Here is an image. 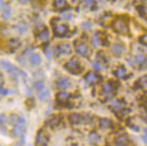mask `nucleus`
<instances>
[{"mask_svg": "<svg viewBox=\"0 0 147 146\" xmlns=\"http://www.w3.org/2000/svg\"><path fill=\"white\" fill-rule=\"evenodd\" d=\"M112 27L117 32L121 34H127L129 32L126 21L125 20L121 19V17H118V19L115 20L112 23Z\"/></svg>", "mask_w": 147, "mask_h": 146, "instance_id": "f03ea898", "label": "nucleus"}, {"mask_svg": "<svg viewBox=\"0 0 147 146\" xmlns=\"http://www.w3.org/2000/svg\"><path fill=\"white\" fill-rule=\"evenodd\" d=\"M44 52H45L46 57H47L49 60H51V59H52V51H51V49L50 48H46Z\"/></svg>", "mask_w": 147, "mask_h": 146, "instance_id": "72a5a7b5", "label": "nucleus"}, {"mask_svg": "<svg viewBox=\"0 0 147 146\" xmlns=\"http://www.w3.org/2000/svg\"><path fill=\"white\" fill-rule=\"evenodd\" d=\"M8 121L11 125L17 126V125H20V124H25L26 120L23 117L18 116V115H17V114H11L10 117H9V118H8Z\"/></svg>", "mask_w": 147, "mask_h": 146, "instance_id": "0eeeda50", "label": "nucleus"}, {"mask_svg": "<svg viewBox=\"0 0 147 146\" xmlns=\"http://www.w3.org/2000/svg\"><path fill=\"white\" fill-rule=\"evenodd\" d=\"M95 5L94 0H84V6L86 7H91Z\"/></svg>", "mask_w": 147, "mask_h": 146, "instance_id": "473e14b6", "label": "nucleus"}, {"mask_svg": "<svg viewBox=\"0 0 147 146\" xmlns=\"http://www.w3.org/2000/svg\"><path fill=\"white\" fill-rule=\"evenodd\" d=\"M3 84H4V78L3 75L0 74V87H3Z\"/></svg>", "mask_w": 147, "mask_h": 146, "instance_id": "79ce46f5", "label": "nucleus"}, {"mask_svg": "<svg viewBox=\"0 0 147 146\" xmlns=\"http://www.w3.org/2000/svg\"><path fill=\"white\" fill-rule=\"evenodd\" d=\"M116 146H127V145H123V144H116Z\"/></svg>", "mask_w": 147, "mask_h": 146, "instance_id": "c03bdc74", "label": "nucleus"}, {"mask_svg": "<svg viewBox=\"0 0 147 146\" xmlns=\"http://www.w3.org/2000/svg\"><path fill=\"white\" fill-rule=\"evenodd\" d=\"M145 107H146V109H147V101H146V104H145Z\"/></svg>", "mask_w": 147, "mask_h": 146, "instance_id": "49530a36", "label": "nucleus"}, {"mask_svg": "<svg viewBox=\"0 0 147 146\" xmlns=\"http://www.w3.org/2000/svg\"><path fill=\"white\" fill-rule=\"evenodd\" d=\"M142 141H144V143L147 144V135H145V134H144V136L142 137Z\"/></svg>", "mask_w": 147, "mask_h": 146, "instance_id": "37998d69", "label": "nucleus"}, {"mask_svg": "<svg viewBox=\"0 0 147 146\" xmlns=\"http://www.w3.org/2000/svg\"><path fill=\"white\" fill-rule=\"evenodd\" d=\"M62 120V118L61 117H59V116H53L52 118H50V120H48V125L51 127V128H56L59 126L60 124V122H61Z\"/></svg>", "mask_w": 147, "mask_h": 146, "instance_id": "f3484780", "label": "nucleus"}, {"mask_svg": "<svg viewBox=\"0 0 147 146\" xmlns=\"http://www.w3.org/2000/svg\"><path fill=\"white\" fill-rule=\"evenodd\" d=\"M7 45L11 50H17L21 46V42L18 39H10L8 40Z\"/></svg>", "mask_w": 147, "mask_h": 146, "instance_id": "a211bd4d", "label": "nucleus"}, {"mask_svg": "<svg viewBox=\"0 0 147 146\" xmlns=\"http://www.w3.org/2000/svg\"><path fill=\"white\" fill-rule=\"evenodd\" d=\"M56 85L59 88L61 89H66L70 85V81H69L65 77H61L56 81Z\"/></svg>", "mask_w": 147, "mask_h": 146, "instance_id": "4468645a", "label": "nucleus"}, {"mask_svg": "<svg viewBox=\"0 0 147 146\" xmlns=\"http://www.w3.org/2000/svg\"><path fill=\"white\" fill-rule=\"evenodd\" d=\"M147 59L144 55H142V54H139V55H137L133 58H131L129 59V62L131 65L133 66H138V65H144V63H146Z\"/></svg>", "mask_w": 147, "mask_h": 146, "instance_id": "423d86ee", "label": "nucleus"}, {"mask_svg": "<svg viewBox=\"0 0 147 146\" xmlns=\"http://www.w3.org/2000/svg\"><path fill=\"white\" fill-rule=\"evenodd\" d=\"M68 31V27L66 25H63V24H60V25H56L53 28V32L55 34V36H63L67 33Z\"/></svg>", "mask_w": 147, "mask_h": 146, "instance_id": "1a4fd4ad", "label": "nucleus"}, {"mask_svg": "<svg viewBox=\"0 0 147 146\" xmlns=\"http://www.w3.org/2000/svg\"><path fill=\"white\" fill-rule=\"evenodd\" d=\"M24 131H25V124H20L14 127V129L12 131V134L15 137H18L23 135Z\"/></svg>", "mask_w": 147, "mask_h": 146, "instance_id": "2eb2a0df", "label": "nucleus"}, {"mask_svg": "<svg viewBox=\"0 0 147 146\" xmlns=\"http://www.w3.org/2000/svg\"><path fill=\"white\" fill-rule=\"evenodd\" d=\"M99 125L102 129H109L112 127V121L109 118H101L99 120Z\"/></svg>", "mask_w": 147, "mask_h": 146, "instance_id": "4be33fe9", "label": "nucleus"}, {"mask_svg": "<svg viewBox=\"0 0 147 146\" xmlns=\"http://www.w3.org/2000/svg\"><path fill=\"white\" fill-rule=\"evenodd\" d=\"M50 38V32H49V30L47 28H44L42 30H40L39 34H38V39L40 40V42H47Z\"/></svg>", "mask_w": 147, "mask_h": 146, "instance_id": "dca6fc26", "label": "nucleus"}, {"mask_svg": "<svg viewBox=\"0 0 147 146\" xmlns=\"http://www.w3.org/2000/svg\"><path fill=\"white\" fill-rule=\"evenodd\" d=\"M29 61L31 65H39L41 63V57L39 53H31L29 57Z\"/></svg>", "mask_w": 147, "mask_h": 146, "instance_id": "ddd939ff", "label": "nucleus"}, {"mask_svg": "<svg viewBox=\"0 0 147 146\" xmlns=\"http://www.w3.org/2000/svg\"><path fill=\"white\" fill-rule=\"evenodd\" d=\"M56 54L59 56H66L69 55V54L72 53V48H71V45L68 44V43H62L57 46L56 50Z\"/></svg>", "mask_w": 147, "mask_h": 146, "instance_id": "39448f33", "label": "nucleus"}, {"mask_svg": "<svg viewBox=\"0 0 147 146\" xmlns=\"http://www.w3.org/2000/svg\"><path fill=\"white\" fill-rule=\"evenodd\" d=\"M89 140L92 143H96V141H98L99 140V136L96 133H95V132H93V133H91L89 135Z\"/></svg>", "mask_w": 147, "mask_h": 146, "instance_id": "7c9ffc66", "label": "nucleus"}, {"mask_svg": "<svg viewBox=\"0 0 147 146\" xmlns=\"http://www.w3.org/2000/svg\"><path fill=\"white\" fill-rule=\"evenodd\" d=\"M33 87L37 90V92L38 91H40V90H42L43 88H45V86H44V83L42 81H36L33 83Z\"/></svg>", "mask_w": 147, "mask_h": 146, "instance_id": "c85d7f7f", "label": "nucleus"}, {"mask_svg": "<svg viewBox=\"0 0 147 146\" xmlns=\"http://www.w3.org/2000/svg\"><path fill=\"white\" fill-rule=\"evenodd\" d=\"M82 27H83V29H85V30H90L91 28V24H90V22H84V23L82 24Z\"/></svg>", "mask_w": 147, "mask_h": 146, "instance_id": "e433bc0d", "label": "nucleus"}, {"mask_svg": "<svg viewBox=\"0 0 147 146\" xmlns=\"http://www.w3.org/2000/svg\"><path fill=\"white\" fill-rule=\"evenodd\" d=\"M110 108H113L114 110H119V109H121L122 105L119 100H113L111 104H110Z\"/></svg>", "mask_w": 147, "mask_h": 146, "instance_id": "c756f323", "label": "nucleus"}, {"mask_svg": "<svg viewBox=\"0 0 147 146\" xmlns=\"http://www.w3.org/2000/svg\"><path fill=\"white\" fill-rule=\"evenodd\" d=\"M126 74H127V70H126V68L123 67V66H119L116 70V72H115V75H116V76L119 77V78H122V77H124L126 75Z\"/></svg>", "mask_w": 147, "mask_h": 146, "instance_id": "a878e982", "label": "nucleus"}, {"mask_svg": "<svg viewBox=\"0 0 147 146\" xmlns=\"http://www.w3.org/2000/svg\"><path fill=\"white\" fill-rule=\"evenodd\" d=\"M6 7H7V4L5 3L4 0H0V10L2 11Z\"/></svg>", "mask_w": 147, "mask_h": 146, "instance_id": "ea45409f", "label": "nucleus"}, {"mask_svg": "<svg viewBox=\"0 0 147 146\" xmlns=\"http://www.w3.org/2000/svg\"><path fill=\"white\" fill-rule=\"evenodd\" d=\"M7 121V117L5 114H0V125H4Z\"/></svg>", "mask_w": 147, "mask_h": 146, "instance_id": "f704fd0d", "label": "nucleus"}, {"mask_svg": "<svg viewBox=\"0 0 147 146\" xmlns=\"http://www.w3.org/2000/svg\"><path fill=\"white\" fill-rule=\"evenodd\" d=\"M62 17L64 20H69L72 19V15H71V13H63L62 15Z\"/></svg>", "mask_w": 147, "mask_h": 146, "instance_id": "c9c22d12", "label": "nucleus"}, {"mask_svg": "<svg viewBox=\"0 0 147 146\" xmlns=\"http://www.w3.org/2000/svg\"><path fill=\"white\" fill-rule=\"evenodd\" d=\"M144 133L145 135H147V129H144Z\"/></svg>", "mask_w": 147, "mask_h": 146, "instance_id": "a18cd8bd", "label": "nucleus"}, {"mask_svg": "<svg viewBox=\"0 0 147 146\" xmlns=\"http://www.w3.org/2000/svg\"><path fill=\"white\" fill-rule=\"evenodd\" d=\"M112 90H113L112 85H110L109 83L105 84L102 86V91H103V93L105 95H110V94H111V92H112Z\"/></svg>", "mask_w": 147, "mask_h": 146, "instance_id": "bb28decb", "label": "nucleus"}, {"mask_svg": "<svg viewBox=\"0 0 147 146\" xmlns=\"http://www.w3.org/2000/svg\"><path fill=\"white\" fill-rule=\"evenodd\" d=\"M92 42H93V44H94V46H98V44L100 42V39L98 37V34H95L93 36V38H92Z\"/></svg>", "mask_w": 147, "mask_h": 146, "instance_id": "2f4dec72", "label": "nucleus"}, {"mask_svg": "<svg viewBox=\"0 0 147 146\" xmlns=\"http://www.w3.org/2000/svg\"><path fill=\"white\" fill-rule=\"evenodd\" d=\"M0 65H1L2 68H4V69L6 70L9 75H11L12 76H15V77L22 76L23 79L27 80L28 76L26 75V73L20 70L17 66L13 65L11 63H9L7 61H2L1 63H0Z\"/></svg>", "mask_w": 147, "mask_h": 146, "instance_id": "f257e3e1", "label": "nucleus"}, {"mask_svg": "<svg viewBox=\"0 0 147 146\" xmlns=\"http://www.w3.org/2000/svg\"><path fill=\"white\" fill-rule=\"evenodd\" d=\"M99 77L98 75L94 72H89L85 75V80L89 84H96L98 81Z\"/></svg>", "mask_w": 147, "mask_h": 146, "instance_id": "f8f14e48", "label": "nucleus"}, {"mask_svg": "<svg viewBox=\"0 0 147 146\" xmlns=\"http://www.w3.org/2000/svg\"><path fill=\"white\" fill-rule=\"evenodd\" d=\"M146 1H147V0H146Z\"/></svg>", "mask_w": 147, "mask_h": 146, "instance_id": "09e8293b", "label": "nucleus"}, {"mask_svg": "<svg viewBox=\"0 0 147 146\" xmlns=\"http://www.w3.org/2000/svg\"><path fill=\"white\" fill-rule=\"evenodd\" d=\"M129 139L126 134H121L118 136L116 138V143L117 144H123V145H127L128 144Z\"/></svg>", "mask_w": 147, "mask_h": 146, "instance_id": "5701e85b", "label": "nucleus"}, {"mask_svg": "<svg viewBox=\"0 0 147 146\" xmlns=\"http://www.w3.org/2000/svg\"><path fill=\"white\" fill-rule=\"evenodd\" d=\"M53 6L55 9L61 10V9H63V8H65L67 7V3H66L65 0H55L53 4Z\"/></svg>", "mask_w": 147, "mask_h": 146, "instance_id": "6ab92c4d", "label": "nucleus"}, {"mask_svg": "<svg viewBox=\"0 0 147 146\" xmlns=\"http://www.w3.org/2000/svg\"><path fill=\"white\" fill-rule=\"evenodd\" d=\"M93 67H94V69H96V71H101V70H102V67H101L100 63H93Z\"/></svg>", "mask_w": 147, "mask_h": 146, "instance_id": "4c0bfd02", "label": "nucleus"}, {"mask_svg": "<svg viewBox=\"0 0 147 146\" xmlns=\"http://www.w3.org/2000/svg\"><path fill=\"white\" fill-rule=\"evenodd\" d=\"M31 1H36V0H31Z\"/></svg>", "mask_w": 147, "mask_h": 146, "instance_id": "de8ad7c7", "label": "nucleus"}, {"mask_svg": "<svg viewBox=\"0 0 147 146\" xmlns=\"http://www.w3.org/2000/svg\"><path fill=\"white\" fill-rule=\"evenodd\" d=\"M10 16H11V8L8 5H7V7L2 10V19L7 20L10 17Z\"/></svg>", "mask_w": 147, "mask_h": 146, "instance_id": "393cba45", "label": "nucleus"}, {"mask_svg": "<svg viewBox=\"0 0 147 146\" xmlns=\"http://www.w3.org/2000/svg\"><path fill=\"white\" fill-rule=\"evenodd\" d=\"M49 143V136L42 130L38 131L36 136V146H47Z\"/></svg>", "mask_w": 147, "mask_h": 146, "instance_id": "20e7f679", "label": "nucleus"}, {"mask_svg": "<svg viewBox=\"0 0 147 146\" xmlns=\"http://www.w3.org/2000/svg\"><path fill=\"white\" fill-rule=\"evenodd\" d=\"M68 118H69V121H70L72 124H80V123L84 122V117H83L81 114H78V113L70 114Z\"/></svg>", "mask_w": 147, "mask_h": 146, "instance_id": "9d476101", "label": "nucleus"}, {"mask_svg": "<svg viewBox=\"0 0 147 146\" xmlns=\"http://www.w3.org/2000/svg\"><path fill=\"white\" fill-rule=\"evenodd\" d=\"M38 98L40 101H45L46 99L50 98V92L48 89L43 88L42 90L38 91Z\"/></svg>", "mask_w": 147, "mask_h": 146, "instance_id": "aec40b11", "label": "nucleus"}, {"mask_svg": "<svg viewBox=\"0 0 147 146\" xmlns=\"http://www.w3.org/2000/svg\"><path fill=\"white\" fill-rule=\"evenodd\" d=\"M64 67H65L66 70H68L70 73H73V74H78V73L81 72L80 63L76 58L70 59V60L65 63Z\"/></svg>", "mask_w": 147, "mask_h": 146, "instance_id": "7ed1b4c3", "label": "nucleus"}, {"mask_svg": "<svg viewBox=\"0 0 147 146\" xmlns=\"http://www.w3.org/2000/svg\"><path fill=\"white\" fill-rule=\"evenodd\" d=\"M111 52L115 54H121L125 52V47L121 44H114L111 46Z\"/></svg>", "mask_w": 147, "mask_h": 146, "instance_id": "412c9836", "label": "nucleus"}, {"mask_svg": "<svg viewBox=\"0 0 147 146\" xmlns=\"http://www.w3.org/2000/svg\"><path fill=\"white\" fill-rule=\"evenodd\" d=\"M27 30H28V26L25 23H20V24H18V26H16V30L20 34L25 33L27 31Z\"/></svg>", "mask_w": 147, "mask_h": 146, "instance_id": "cd10ccee", "label": "nucleus"}, {"mask_svg": "<svg viewBox=\"0 0 147 146\" xmlns=\"http://www.w3.org/2000/svg\"><path fill=\"white\" fill-rule=\"evenodd\" d=\"M0 94H1V95H7V90L4 89L3 87H0Z\"/></svg>", "mask_w": 147, "mask_h": 146, "instance_id": "a19ab883", "label": "nucleus"}, {"mask_svg": "<svg viewBox=\"0 0 147 146\" xmlns=\"http://www.w3.org/2000/svg\"><path fill=\"white\" fill-rule=\"evenodd\" d=\"M140 42H141L142 43H144V44L147 45V34H146V35H144L142 37H141Z\"/></svg>", "mask_w": 147, "mask_h": 146, "instance_id": "58836bf2", "label": "nucleus"}, {"mask_svg": "<svg viewBox=\"0 0 147 146\" xmlns=\"http://www.w3.org/2000/svg\"><path fill=\"white\" fill-rule=\"evenodd\" d=\"M136 85L138 87H142V88H146L147 87V75L142 76L136 82Z\"/></svg>", "mask_w": 147, "mask_h": 146, "instance_id": "b1692460", "label": "nucleus"}, {"mask_svg": "<svg viewBox=\"0 0 147 146\" xmlns=\"http://www.w3.org/2000/svg\"><path fill=\"white\" fill-rule=\"evenodd\" d=\"M76 51L79 55L83 57H86L89 54V49L87 47V45L85 43H78L76 46Z\"/></svg>", "mask_w": 147, "mask_h": 146, "instance_id": "6e6552de", "label": "nucleus"}, {"mask_svg": "<svg viewBox=\"0 0 147 146\" xmlns=\"http://www.w3.org/2000/svg\"><path fill=\"white\" fill-rule=\"evenodd\" d=\"M69 98H70V95L67 92H59L56 95V100L60 105H66Z\"/></svg>", "mask_w": 147, "mask_h": 146, "instance_id": "9b49d317", "label": "nucleus"}]
</instances>
